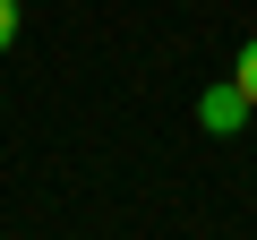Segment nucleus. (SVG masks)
Returning <instances> with one entry per match:
<instances>
[{"label":"nucleus","mask_w":257,"mask_h":240,"mask_svg":"<svg viewBox=\"0 0 257 240\" xmlns=\"http://www.w3.org/2000/svg\"><path fill=\"white\" fill-rule=\"evenodd\" d=\"M248 111H257V103H248V94H240L231 77H223V86H206V103H197V120H206V138H231V129H240Z\"/></svg>","instance_id":"obj_1"},{"label":"nucleus","mask_w":257,"mask_h":240,"mask_svg":"<svg viewBox=\"0 0 257 240\" xmlns=\"http://www.w3.org/2000/svg\"><path fill=\"white\" fill-rule=\"evenodd\" d=\"M231 86H240V94H248V103H257V35H248V43H240V69H231Z\"/></svg>","instance_id":"obj_2"},{"label":"nucleus","mask_w":257,"mask_h":240,"mask_svg":"<svg viewBox=\"0 0 257 240\" xmlns=\"http://www.w3.org/2000/svg\"><path fill=\"white\" fill-rule=\"evenodd\" d=\"M18 43V0H0V52Z\"/></svg>","instance_id":"obj_3"}]
</instances>
